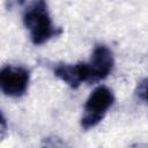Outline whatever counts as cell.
Wrapping results in <instances>:
<instances>
[{"label": "cell", "mask_w": 148, "mask_h": 148, "mask_svg": "<svg viewBox=\"0 0 148 148\" xmlns=\"http://www.w3.org/2000/svg\"><path fill=\"white\" fill-rule=\"evenodd\" d=\"M22 18L34 45H42L62 32L61 28L53 24L45 0H32L24 9Z\"/></svg>", "instance_id": "1"}, {"label": "cell", "mask_w": 148, "mask_h": 148, "mask_svg": "<svg viewBox=\"0 0 148 148\" xmlns=\"http://www.w3.org/2000/svg\"><path fill=\"white\" fill-rule=\"evenodd\" d=\"M113 102L114 95L110 88L105 86L96 87L86 101L84 112L81 118V127L83 130H90L97 126L105 117Z\"/></svg>", "instance_id": "2"}, {"label": "cell", "mask_w": 148, "mask_h": 148, "mask_svg": "<svg viewBox=\"0 0 148 148\" xmlns=\"http://www.w3.org/2000/svg\"><path fill=\"white\" fill-rule=\"evenodd\" d=\"M30 81V72L23 66L6 65L0 71V88L9 97H21L25 94Z\"/></svg>", "instance_id": "3"}, {"label": "cell", "mask_w": 148, "mask_h": 148, "mask_svg": "<svg viewBox=\"0 0 148 148\" xmlns=\"http://www.w3.org/2000/svg\"><path fill=\"white\" fill-rule=\"evenodd\" d=\"M87 65L88 71V82L94 83L108 77L112 72L114 59L111 50L104 44H97L90 56Z\"/></svg>", "instance_id": "4"}, {"label": "cell", "mask_w": 148, "mask_h": 148, "mask_svg": "<svg viewBox=\"0 0 148 148\" xmlns=\"http://www.w3.org/2000/svg\"><path fill=\"white\" fill-rule=\"evenodd\" d=\"M54 75L71 88H77L82 82H88L86 62L59 64L53 69Z\"/></svg>", "instance_id": "5"}, {"label": "cell", "mask_w": 148, "mask_h": 148, "mask_svg": "<svg viewBox=\"0 0 148 148\" xmlns=\"http://www.w3.org/2000/svg\"><path fill=\"white\" fill-rule=\"evenodd\" d=\"M135 96L140 101L148 103V77H145L138 83L135 88Z\"/></svg>", "instance_id": "6"}, {"label": "cell", "mask_w": 148, "mask_h": 148, "mask_svg": "<svg viewBox=\"0 0 148 148\" xmlns=\"http://www.w3.org/2000/svg\"><path fill=\"white\" fill-rule=\"evenodd\" d=\"M6 130H7V124H6V119L3 117V114H1V139L5 136L6 134Z\"/></svg>", "instance_id": "7"}]
</instances>
